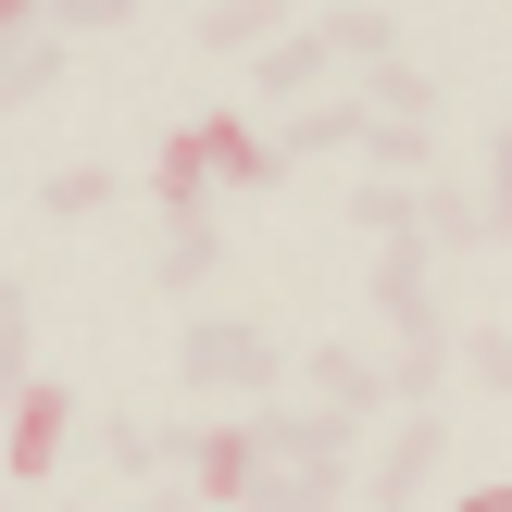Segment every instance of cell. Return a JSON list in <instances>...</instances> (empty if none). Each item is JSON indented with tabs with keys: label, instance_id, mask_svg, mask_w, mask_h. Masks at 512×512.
Segmentation results:
<instances>
[{
	"label": "cell",
	"instance_id": "cell-1",
	"mask_svg": "<svg viewBox=\"0 0 512 512\" xmlns=\"http://www.w3.org/2000/svg\"><path fill=\"white\" fill-rule=\"evenodd\" d=\"M175 375H188V388H250L263 400L275 375H288V338H275V325H238V313H200L188 338H175Z\"/></svg>",
	"mask_w": 512,
	"mask_h": 512
},
{
	"label": "cell",
	"instance_id": "cell-5",
	"mask_svg": "<svg viewBox=\"0 0 512 512\" xmlns=\"http://www.w3.org/2000/svg\"><path fill=\"white\" fill-rule=\"evenodd\" d=\"M250 438H263V463H350V450H363V413H338V400H313V413H250Z\"/></svg>",
	"mask_w": 512,
	"mask_h": 512
},
{
	"label": "cell",
	"instance_id": "cell-2",
	"mask_svg": "<svg viewBox=\"0 0 512 512\" xmlns=\"http://www.w3.org/2000/svg\"><path fill=\"white\" fill-rule=\"evenodd\" d=\"M75 413H88V400H75L63 375H25V400H13V488H50V475H63Z\"/></svg>",
	"mask_w": 512,
	"mask_h": 512
},
{
	"label": "cell",
	"instance_id": "cell-7",
	"mask_svg": "<svg viewBox=\"0 0 512 512\" xmlns=\"http://www.w3.org/2000/svg\"><path fill=\"white\" fill-rule=\"evenodd\" d=\"M313 38H325V63H350V75L400 63V13H375V0H325V13H313Z\"/></svg>",
	"mask_w": 512,
	"mask_h": 512
},
{
	"label": "cell",
	"instance_id": "cell-26",
	"mask_svg": "<svg viewBox=\"0 0 512 512\" xmlns=\"http://www.w3.org/2000/svg\"><path fill=\"white\" fill-rule=\"evenodd\" d=\"M463 375H488V388H512V338H463Z\"/></svg>",
	"mask_w": 512,
	"mask_h": 512
},
{
	"label": "cell",
	"instance_id": "cell-3",
	"mask_svg": "<svg viewBox=\"0 0 512 512\" xmlns=\"http://www.w3.org/2000/svg\"><path fill=\"white\" fill-rule=\"evenodd\" d=\"M363 313H388V325H400V350H413V338H450V313H438V250H375Z\"/></svg>",
	"mask_w": 512,
	"mask_h": 512
},
{
	"label": "cell",
	"instance_id": "cell-17",
	"mask_svg": "<svg viewBox=\"0 0 512 512\" xmlns=\"http://www.w3.org/2000/svg\"><path fill=\"white\" fill-rule=\"evenodd\" d=\"M50 88H63V25L0 50V113H25V100H50Z\"/></svg>",
	"mask_w": 512,
	"mask_h": 512
},
{
	"label": "cell",
	"instance_id": "cell-11",
	"mask_svg": "<svg viewBox=\"0 0 512 512\" xmlns=\"http://www.w3.org/2000/svg\"><path fill=\"white\" fill-rule=\"evenodd\" d=\"M300 375H313V400H338V413H363V425L388 413V363H375V350H350V338H325Z\"/></svg>",
	"mask_w": 512,
	"mask_h": 512
},
{
	"label": "cell",
	"instance_id": "cell-19",
	"mask_svg": "<svg viewBox=\"0 0 512 512\" xmlns=\"http://www.w3.org/2000/svg\"><path fill=\"white\" fill-rule=\"evenodd\" d=\"M275 150H288V163H300V150H363V100H313V113H288Z\"/></svg>",
	"mask_w": 512,
	"mask_h": 512
},
{
	"label": "cell",
	"instance_id": "cell-8",
	"mask_svg": "<svg viewBox=\"0 0 512 512\" xmlns=\"http://www.w3.org/2000/svg\"><path fill=\"white\" fill-rule=\"evenodd\" d=\"M250 63H263V100H288V113H313V100H325V75H338L313 25H275V38L250 50Z\"/></svg>",
	"mask_w": 512,
	"mask_h": 512
},
{
	"label": "cell",
	"instance_id": "cell-20",
	"mask_svg": "<svg viewBox=\"0 0 512 512\" xmlns=\"http://www.w3.org/2000/svg\"><path fill=\"white\" fill-rule=\"evenodd\" d=\"M413 200H425V250H438V263L488 238V200H475V188H413Z\"/></svg>",
	"mask_w": 512,
	"mask_h": 512
},
{
	"label": "cell",
	"instance_id": "cell-4",
	"mask_svg": "<svg viewBox=\"0 0 512 512\" xmlns=\"http://www.w3.org/2000/svg\"><path fill=\"white\" fill-rule=\"evenodd\" d=\"M438 463H450V425H438V413H413L388 450H375V475H363V512H413L425 488H438Z\"/></svg>",
	"mask_w": 512,
	"mask_h": 512
},
{
	"label": "cell",
	"instance_id": "cell-23",
	"mask_svg": "<svg viewBox=\"0 0 512 512\" xmlns=\"http://www.w3.org/2000/svg\"><path fill=\"white\" fill-rule=\"evenodd\" d=\"M363 163H375V175H400V188H413V175L438 163V138H413V125H375V113H363Z\"/></svg>",
	"mask_w": 512,
	"mask_h": 512
},
{
	"label": "cell",
	"instance_id": "cell-15",
	"mask_svg": "<svg viewBox=\"0 0 512 512\" xmlns=\"http://www.w3.org/2000/svg\"><path fill=\"white\" fill-rule=\"evenodd\" d=\"M113 200H125L113 163H50V175H38V213H50V225H88V213H113Z\"/></svg>",
	"mask_w": 512,
	"mask_h": 512
},
{
	"label": "cell",
	"instance_id": "cell-18",
	"mask_svg": "<svg viewBox=\"0 0 512 512\" xmlns=\"http://www.w3.org/2000/svg\"><path fill=\"white\" fill-rule=\"evenodd\" d=\"M213 250H225L213 225H163V250H150V288H163V300H188L200 275H213Z\"/></svg>",
	"mask_w": 512,
	"mask_h": 512
},
{
	"label": "cell",
	"instance_id": "cell-6",
	"mask_svg": "<svg viewBox=\"0 0 512 512\" xmlns=\"http://www.w3.org/2000/svg\"><path fill=\"white\" fill-rule=\"evenodd\" d=\"M188 138H200V163H213V188H275V175H288V150L250 113H188Z\"/></svg>",
	"mask_w": 512,
	"mask_h": 512
},
{
	"label": "cell",
	"instance_id": "cell-28",
	"mask_svg": "<svg viewBox=\"0 0 512 512\" xmlns=\"http://www.w3.org/2000/svg\"><path fill=\"white\" fill-rule=\"evenodd\" d=\"M163 512H175V500H163Z\"/></svg>",
	"mask_w": 512,
	"mask_h": 512
},
{
	"label": "cell",
	"instance_id": "cell-12",
	"mask_svg": "<svg viewBox=\"0 0 512 512\" xmlns=\"http://www.w3.org/2000/svg\"><path fill=\"white\" fill-rule=\"evenodd\" d=\"M188 475H200V500H213V512H238L250 488H263V438H250V413H238V425H213Z\"/></svg>",
	"mask_w": 512,
	"mask_h": 512
},
{
	"label": "cell",
	"instance_id": "cell-9",
	"mask_svg": "<svg viewBox=\"0 0 512 512\" xmlns=\"http://www.w3.org/2000/svg\"><path fill=\"white\" fill-rule=\"evenodd\" d=\"M350 100H363L375 125H413V138H438V113H450V88H438L425 63H375V75H363Z\"/></svg>",
	"mask_w": 512,
	"mask_h": 512
},
{
	"label": "cell",
	"instance_id": "cell-25",
	"mask_svg": "<svg viewBox=\"0 0 512 512\" xmlns=\"http://www.w3.org/2000/svg\"><path fill=\"white\" fill-rule=\"evenodd\" d=\"M475 163H488V238H512V125H488V138H475Z\"/></svg>",
	"mask_w": 512,
	"mask_h": 512
},
{
	"label": "cell",
	"instance_id": "cell-24",
	"mask_svg": "<svg viewBox=\"0 0 512 512\" xmlns=\"http://www.w3.org/2000/svg\"><path fill=\"white\" fill-rule=\"evenodd\" d=\"M263 38H275L263 0H213V13H200V50H263Z\"/></svg>",
	"mask_w": 512,
	"mask_h": 512
},
{
	"label": "cell",
	"instance_id": "cell-10",
	"mask_svg": "<svg viewBox=\"0 0 512 512\" xmlns=\"http://www.w3.org/2000/svg\"><path fill=\"white\" fill-rule=\"evenodd\" d=\"M100 450H113L125 475H188V463H200V425H175V413H163V425H150V413H113Z\"/></svg>",
	"mask_w": 512,
	"mask_h": 512
},
{
	"label": "cell",
	"instance_id": "cell-21",
	"mask_svg": "<svg viewBox=\"0 0 512 512\" xmlns=\"http://www.w3.org/2000/svg\"><path fill=\"white\" fill-rule=\"evenodd\" d=\"M388 400H400V413H438V400H450V338H413V350H400V363H388Z\"/></svg>",
	"mask_w": 512,
	"mask_h": 512
},
{
	"label": "cell",
	"instance_id": "cell-13",
	"mask_svg": "<svg viewBox=\"0 0 512 512\" xmlns=\"http://www.w3.org/2000/svg\"><path fill=\"white\" fill-rule=\"evenodd\" d=\"M150 200H163V225H213V213H200V200H213V163H200V138H188V125L150 150Z\"/></svg>",
	"mask_w": 512,
	"mask_h": 512
},
{
	"label": "cell",
	"instance_id": "cell-16",
	"mask_svg": "<svg viewBox=\"0 0 512 512\" xmlns=\"http://www.w3.org/2000/svg\"><path fill=\"white\" fill-rule=\"evenodd\" d=\"M350 213H363L375 250H425V200L400 188V175H363V200H350Z\"/></svg>",
	"mask_w": 512,
	"mask_h": 512
},
{
	"label": "cell",
	"instance_id": "cell-22",
	"mask_svg": "<svg viewBox=\"0 0 512 512\" xmlns=\"http://www.w3.org/2000/svg\"><path fill=\"white\" fill-rule=\"evenodd\" d=\"M25 338H38V300H25V275H0V413L25 400Z\"/></svg>",
	"mask_w": 512,
	"mask_h": 512
},
{
	"label": "cell",
	"instance_id": "cell-27",
	"mask_svg": "<svg viewBox=\"0 0 512 512\" xmlns=\"http://www.w3.org/2000/svg\"><path fill=\"white\" fill-rule=\"evenodd\" d=\"M450 512H512V488H463V500H450Z\"/></svg>",
	"mask_w": 512,
	"mask_h": 512
},
{
	"label": "cell",
	"instance_id": "cell-14",
	"mask_svg": "<svg viewBox=\"0 0 512 512\" xmlns=\"http://www.w3.org/2000/svg\"><path fill=\"white\" fill-rule=\"evenodd\" d=\"M338 500H350V463H263L238 512H338Z\"/></svg>",
	"mask_w": 512,
	"mask_h": 512
}]
</instances>
